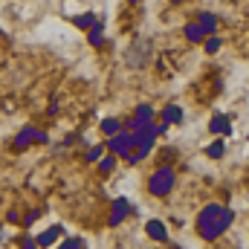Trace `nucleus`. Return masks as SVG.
<instances>
[{"mask_svg": "<svg viewBox=\"0 0 249 249\" xmlns=\"http://www.w3.org/2000/svg\"><path fill=\"white\" fill-rule=\"evenodd\" d=\"M235 220V212L223 203H209L206 209H200L197 214V235L203 241H217Z\"/></svg>", "mask_w": 249, "mask_h": 249, "instance_id": "nucleus-1", "label": "nucleus"}, {"mask_svg": "<svg viewBox=\"0 0 249 249\" xmlns=\"http://www.w3.org/2000/svg\"><path fill=\"white\" fill-rule=\"evenodd\" d=\"M174 183H177L174 168H171V165H162V168H157V171L148 177V191H151L154 197H165V194H171Z\"/></svg>", "mask_w": 249, "mask_h": 249, "instance_id": "nucleus-2", "label": "nucleus"}, {"mask_svg": "<svg viewBox=\"0 0 249 249\" xmlns=\"http://www.w3.org/2000/svg\"><path fill=\"white\" fill-rule=\"evenodd\" d=\"M136 145H139V133H136V130H119L116 136L107 139L105 148H107L110 154H119V157L124 160L130 151H136Z\"/></svg>", "mask_w": 249, "mask_h": 249, "instance_id": "nucleus-3", "label": "nucleus"}, {"mask_svg": "<svg viewBox=\"0 0 249 249\" xmlns=\"http://www.w3.org/2000/svg\"><path fill=\"white\" fill-rule=\"evenodd\" d=\"M32 142H47V133L44 130H35V127H23L18 136H15V151H23V148H29Z\"/></svg>", "mask_w": 249, "mask_h": 249, "instance_id": "nucleus-4", "label": "nucleus"}, {"mask_svg": "<svg viewBox=\"0 0 249 249\" xmlns=\"http://www.w3.org/2000/svg\"><path fill=\"white\" fill-rule=\"evenodd\" d=\"M151 124H154V107L151 105H139L136 113H133V119H130V130H145Z\"/></svg>", "mask_w": 249, "mask_h": 249, "instance_id": "nucleus-5", "label": "nucleus"}, {"mask_svg": "<svg viewBox=\"0 0 249 249\" xmlns=\"http://www.w3.org/2000/svg\"><path fill=\"white\" fill-rule=\"evenodd\" d=\"M133 209H130V203L119 197V200H113V212H110V226H122V220L130 214Z\"/></svg>", "mask_w": 249, "mask_h": 249, "instance_id": "nucleus-6", "label": "nucleus"}, {"mask_svg": "<svg viewBox=\"0 0 249 249\" xmlns=\"http://www.w3.org/2000/svg\"><path fill=\"white\" fill-rule=\"evenodd\" d=\"M209 133H214V136H229V133H232V122H229V116H223V113L212 116V122H209Z\"/></svg>", "mask_w": 249, "mask_h": 249, "instance_id": "nucleus-7", "label": "nucleus"}, {"mask_svg": "<svg viewBox=\"0 0 249 249\" xmlns=\"http://www.w3.org/2000/svg\"><path fill=\"white\" fill-rule=\"evenodd\" d=\"M145 232H148V238H151V241H160V244H165V241H168V229H165V223H162V220H148Z\"/></svg>", "mask_w": 249, "mask_h": 249, "instance_id": "nucleus-8", "label": "nucleus"}, {"mask_svg": "<svg viewBox=\"0 0 249 249\" xmlns=\"http://www.w3.org/2000/svg\"><path fill=\"white\" fill-rule=\"evenodd\" d=\"M194 18H197V20H194V23H197V26H200V29H203V35H212V32H214V29H217V18H214V15H212V12H197V15H194Z\"/></svg>", "mask_w": 249, "mask_h": 249, "instance_id": "nucleus-9", "label": "nucleus"}, {"mask_svg": "<svg viewBox=\"0 0 249 249\" xmlns=\"http://www.w3.org/2000/svg\"><path fill=\"white\" fill-rule=\"evenodd\" d=\"M180 122H183V107H180V105H168V107L162 110V124L171 127V124H180Z\"/></svg>", "mask_w": 249, "mask_h": 249, "instance_id": "nucleus-10", "label": "nucleus"}, {"mask_svg": "<svg viewBox=\"0 0 249 249\" xmlns=\"http://www.w3.org/2000/svg\"><path fill=\"white\" fill-rule=\"evenodd\" d=\"M64 235V226H53V229H50V232H44V235H38V247H53V244H55V241H58V238H61Z\"/></svg>", "mask_w": 249, "mask_h": 249, "instance_id": "nucleus-11", "label": "nucleus"}, {"mask_svg": "<svg viewBox=\"0 0 249 249\" xmlns=\"http://www.w3.org/2000/svg\"><path fill=\"white\" fill-rule=\"evenodd\" d=\"M223 154H226V142H223V136H220V139H214V142L206 148V157H209V160H220Z\"/></svg>", "mask_w": 249, "mask_h": 249, "instance_id": "nucleus-12", "label": "nucleus"}, {"mask_svg": "<svg viewBox=\"0 0 249 249\" xmlns=\"http://www.w3.org/2000/svg\"><path fill=\"white\" fill-rule=\"evenodd\" d=\"M186 38L191 41V44H200L206 35H203V29H200L197 23H188V26H186Z\"/></svg>", "mask_w": 249, "mask_h": 249, "instance_id": "nucleus-13", "label": "nucleus"}, {"mask_svg": "<svg viewBox=\"0 0 249 249\" xmlns=\"http://www.w3.org/2000/svg\"><path fill=\"white\" fill-rule=\"evenodd\" d=\"M119 130H122V122L119 119H105L102 122V133H107V136H116Z\"/></svg>", "mask_w": 249, "mask_h": 249, "instance_id": "nucleus-14", "label": "nucleus"}, {"mask_svg": "<svg viewBox=\"0 0 249 249\" xmlns=\"http://www.w3.org/2000/svg\"><path fill=\"white\" fill-rule=\"evenodd\" d=\"M72 23L81 26V29H90V26L96 23V15H90V12H87V15H78V18H72Z\"/></svg>", "mask_w": 249, "mask_h": 249, "instance_id": "nucleus-15", "label": "nucleus"}, {"mask_svg": "<svg viewBox=\"0 0 249 249\" xmlns=\"http://www.w3.org/2000/svg\"><path fill=\"white\" fill-rule=\"evenodd\" d=\"M87 41H90L93 47H99V44H102V23H99V20L90 26V35H87Z\"/></svg>", "mask_w": 249, "mask_h": 249, "instance_id": "nucleus-16", "label": "nucleus"}, {"mask_svg": "<svg viewBox=\"0 0 249 249\" xmlns=\"http://www.w3.org/2000/svg\"><path fill=\"white\" fill-rule=\"evenodd\" d=\"M220 47H223V41H220L217 35H209V38H206V53H209V55H214Z\"/></svg>", "mask_w": 249, "mask_h": 249, "instance_id": "nucleus-17", "label": "nucleus"}, {"mask_svg": "<svg viewBox=\"0 0 249 249\" xmlns=\"http://www.w3.org/2000/svg\"><path fill=\"white\" fill-rule=\"evenodd\" d=\"M102 154H105V145H96V148H90V151H87V157H84V160H87V162H99V160H102Z\"/></svg>", "mask_w": 249, "mask_h": 249, "instance_id": "nucleus-18", "label": "nucleus"}, {"mask_svg": "<svg viewBox=\"0 0 249 249\" xmlns=\"http://www.w3.org/2000/svg\"><path fill=\"white\" fill-rule=\"evenodd\" d=\"M58 249H84V241L81 238H67Z\"/></svg>", "mask_w": 249, "mask_h": 249, "instance_id": "nucleus-19", "label": "nucleus"}, {"mask_svg": "<svg viewBox=\"0 0 249 249\" xmlns=\"http://www.w3.org/2000/svg\"><path fill=\"white\" fill-rule=\"evenodd\" d=\"M113 165H116V157H105V160L99 162V168H102L105 174H110V171H113Z\"/></svg>", "mask_w": 249, "mask_h": 249, "instance_id": "nucleus-20", "label": "nucleus"}, {"mask_svg": "<svg viewBox=\"0 0 249 249\" xmlns=\"http://www.w3.org/2000/svg\"><path fill=\"white\" fill-rule=\"evenodd\" d=\"M23 249H38V241H32V238H23V244H20Z\"/></svg>", "mask_w": 249, "mask_h": 249, "instance_id": "nucleus-21", "label": "nucleus"}, {"mask_svg": "<svg viewBox=\"0 0 249 249\" xmlns=\"http://www.w3.org/2000/svg\"><path fill=\"white\" fill-rule=\"evenodd\" d=\"M35 217H38V212H29V214L23 217V226H32V223H35Z\"/></svg>", "mask_w": 249, "mask_h": 249, "instance_id": "nucleus-22", "label": "nucleus"}, {"mask_svg": "<svg viewBox=\"0 0 249 249\" xmlns=\"http://www.w3.org/2000/svg\"><path fill=\"white\" fill-rule=\"evenodd\" d=\"M174 3H183V0H174Z\"/></svg>", "mask_w": 249, "mask_h": 249, "instance_id": "nucleus-23", "label": "nucleus"}]
</instances>
